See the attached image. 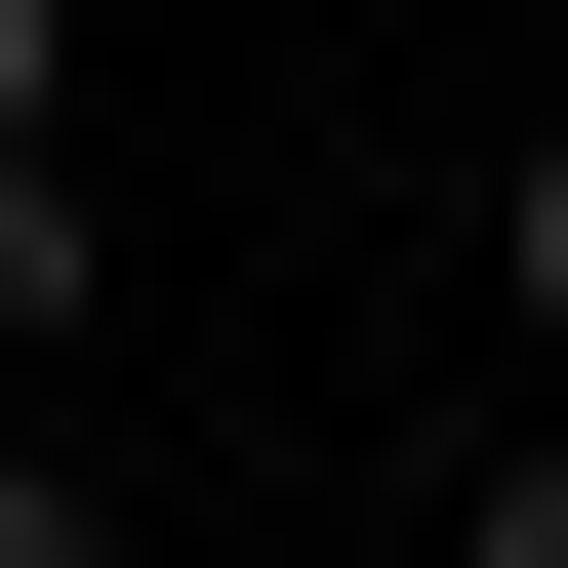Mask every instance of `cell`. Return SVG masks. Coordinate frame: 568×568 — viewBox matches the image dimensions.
Wrapping results in <instances>:
<instances>
[{
    "instance_id": "6da1fadb",
    "label": "cell",
    "mask_w": 568,
    "mask_h": 568,
    "mask_svg": "<svg viewBox=\"0 0 568 568\" xmlns=\"http://www.w3.org/2000/svg\"><path fill=\"white\" fill-rule=\"evenodd\" d=\"M122 325V203H82V122H41V163H0V366H82Z\"/></svg>"
},
{
    "instance_id": "7a4b0ae2",
    "label": "cell",
    "mask_w": 568,
    "mask_h": 568,
    "mask_svg": "<svg viewBox=\"0 0 568 568\" xmlns=\"http://www.w3.org/2000/svg\"><path fill=\"white\" fill-rule=\"evenodd\" d=\"M487 325H528V366H568V122H528V163H487Z\"/></svg>"
},
{
    "instance_id": "3957f363",
    "label": "cell",
    "mask_w": 568,
    "mask_h": 568,
    "mask_svg": "<svg viewBox=\"0 0 568 568\" xmlns=\"http://www.w3.org/2000/svg\"><path fill=\"white\" fill-rule=\"evenodd\" d=\"M0 568H122V487H82V447H0Z\"/></svg>"
},
{
    "instance_id": "277c9868",
    "label": "cell",
    "mask_w": 568,
    "mask_h": 568,
    "mask_svg": "<svg viewBox=\"0 0 568 568\" xmlns=\"http://www.w3.org/2000/svg\"><path fill=\"white\" fill-rule=\"evenodd\" d=\"M447 568H568V447H487V487H447Z\"/></svg>"
},
{
    "instance_id": "5b68a950",
    "label": "cell",
    "mask_w": 568,
    "mask_h": 568,
    "mask_svg": "<svg viewBox=\"0 0 568 568\" xmlns=\"http://www.w3.org/2000/svg\"><path fill=\"white\" fill-rule=\"evenodd\" d=\"M41 122H82V0H0V163H41Z\"/></svg>"
}]
</instances>
